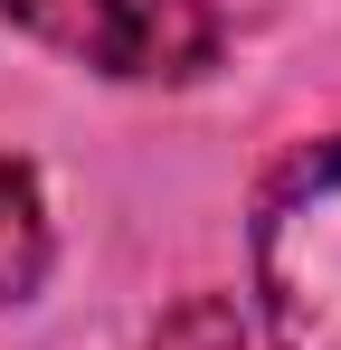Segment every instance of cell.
Returning a JSON list of instances; mask_svg holds the SVG:
<instances>
[{"mask_svg": "<svg viewBox=\"0 0 341 350\" xmlns=\"http://www.w3.org/2000/svg\"><path fill=\"white\" fill-rule=\"evenodd\" d=\"M38 275H48V199H38L29 161H10V152H0V312H10V303H29Z\"/></svg>", "mask_w": 341, "mask_h": 350, "instance_id": "cell-3", "label": "cell"}, {"mask_svg": "<svg viewBox=\"0 0 341 350\" xmlns=\"http://www.w3.org/2000/svg\"><path fill=\"white\" fill-rule=\"evenodd\" d=\"M256 303L275 350H341V142H313L256 208Z\"/></svg>", "mask_w": 341, "mask_h": 350, "instance_id": "cell-1", "label": "cell"}, {"mask_svg": "<svg viewBox=\"0 0 341 350\" xmlns=\"http://www.w3.org/2000/svg\"><path fill=\"white\" fill-rule=\"evenodd\" d=\"M152 350H247V322H237V303H218V293H199V303H180L162 322V341Z\"/></svg>", "mask_w": 341, "mask_h": 350, "instance_id": "cell-4", "label": "cell"}, {"mask_svg": "<svg viewBox=\"0 0 341 350\" xmlns=\"http://www.w3.org/2000/svg\"><path fill=\"white\" fill-rule=\"evenodd\" d=\"M38 48L123 76V85H180L218 57V10L209 0H0Z\"/></svg>", "mask_w": 341, "mask_h": 350, "instance_id": "cell-2", "label": "cell"}]
</instances>
